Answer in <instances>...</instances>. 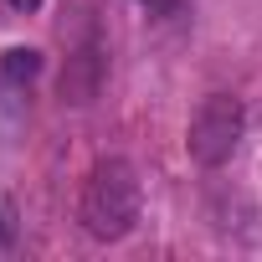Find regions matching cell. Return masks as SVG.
<instances>
[{
	"instance_id": "cell-1",
	"label": "cell",
	"mask_w": 262,
	"mask_h": 262,
	"mask_svg": "<svg viewBox=\"0 0 262 262\" xmlns=\"http://www.w3.org/2000/svg\"><path fill=\"white\" fill-rule=\"evenodd\" d=\"M139 206H144V190H139V175L128 160H98L88 185H82V226L88 236L98 242H118L134 231L139 221Z\"/></svg>"
},
{
	"instance_id": "cell-2",
	"label": "cell",
	"mask_w": 262,
	"mask_h": 262,
	"mask_svg": "<svg viewBox=\"0 0 262 262\" xmlns=\"http://www.w3.org/2000/svg\"><path fill=\"white\" fill-rule=\"evenodd\" d=\"M242 128H247V113H242V103H236L231 93H211V98L195 108V118H190L185 149H190V160H195V165L216 170V165H226V160L236 155V144H242Z\"/></svg>"
},
{
	"instance_id": "cell-3",
	"label": "cell",
	"mask_w": 262,
	"mask_h": 262,
	"mask_svg": "<svg viewBox=\"0 0 262 262\" xmlns=\"http://www.w3.org/2000/svg\"><path fill=\"white\" fill-rule=\"evenodd\" d=\"M103 67H108V57H103L98 36H82V41L72 47L67 67H62V103H72V108L93 103L98 88H103Z\"/></svg>"
},
{
	"instance_id": "cell-4",
	"label": "cell",
	"mask_w": 262,
	"mask_h": 262,
	"mask_svg": "<svg viewBox=\"0 0 262 262\" xmlns=\"http://www.w3.org/2000/svg\"><path fill=\"white\" fill-rule=\"evenodd\" d=\"M36 72H41V52H36V47H11L6 57H0V77L16 82V88H21V82H31Z\"/></svg>"
},
{
	"instance_id": "cell-5",
	"label": "cell",
	"mask_w": 262,
	"mask_h": 262,
	"mask_svg": "<svg viewBox=\"0 0 262 262\" xmlns=\"http://www.w3.org/2000/svg\"><path fill=\"white\" fill-rule=\"evenodd\" d=\"M11 11H21V16H31V11H41V0H6Z\"/></svg>"
},
{
	"instance_id": "cell-6",
	"label": "cell",
	"mask_w": 262,
	"mask_h": 262,
	"mask_svg": "<svg viewBox=\"0 0 262 262\" xmlns=\"http://www.w3.org/2000/svg\"><path fill=\"white\" fill-rule=\"evenodd\" d=\"M144 6H155V11H170V6H175V0H144Z\"/></svg>"
}]
</instances>
